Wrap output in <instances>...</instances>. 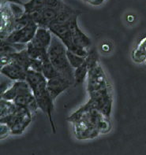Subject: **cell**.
Wrapping results in <instances>:
<instances>
[{"mask_svg": "<svg viewBox=\"0 0 146 155\" xmlns=\"http://www.w3.org/2000/svg\"><path fill=\"white\" fill-rule=\"evenodd\" d=\"M132 58L137 63H146V36L141 39L136 48L133 51Z\"/></svg>", "mask_w": 146, "mask_h": 155, "instance_id": "obj_15", "label": "cell"}, {"mask_svg": "<svg viewBox=\"0 0 146 155\" xmlns=\"http://www.w3.org/2000/svg\"><path fill=\"white\" fill-rule=\"evenodd\" d=\"M26 82L29 84L33 93L38 107L47 117L51 124V129L54 134L56 133L55 120H54V100L50 95L47 88V80L41 73L29 69L26 77Z\"/></svg>", "mask_w": 146, "mask_h": 155, "instance_id": "obj_3", "label": "cell"}, {"mask_svg": "<svg viewBox=\"0 0 146 155\" xmlns=\"http://www.w3.org/2000/svg\"><path fill=\"white\" fill-rule=\"evenodd\" d=\"M52 36L53 34L48 28L39 27L34 38L28 44L36 49L47 51L51 45Z\"/></svg>", "mask_w": 146, "mask_h": 155, "instance_id": "obj_9", "label": "cell"}, {"mask_svg": "<svg viewBox=\"0 0 146 155\" xmlns=\"http://www.w3.org/2000/svg\"><path fill=\"white\" fill-rule=\"evenodd\" d=\"M48 29L51 31V33L57 36L64 45L66 47L67 51L73 52L74 54L86 58L89 55L88 49L80 47L73 41L71 31L67 23H51L48 26Z\"/></svg>", "mask_w": 146, "mask_h": 155, "instance_id": "obj_5", "label": "cell"}, {"mask_svg": "<svg viewBox=\"0 0 146 155\" xmlns=\"http://www.w3.org/2000/svg\"><path fill=\"white\" fill-rule=\"evenodd\" d=\"M3 3H17L23 5V2L21 0H1V4Z\"/></svg>", "mask_w": 146, "mask_h": 155, "instance_id": "obj_24", "label": "cell"}, {"mask_svg": "<svg viewBox=\"0 0 146 155\" xmlns=\"http://www.w3.org/2000/svg\"><path fill=\"white\" fill-rule=\"evenodd\" d=\"M43 61V68H42V74L44 76L47 80H49L51 78H53L57 76H60L53 66L52 63L50 61L49 57L42 60Z\"/></svg>", "mask_w": 146, "mask_h": 155, "instance_id": "obj_18", "label": "cell"}, {"mask_svg": "<svg viewBox=\"0 0 146 155\" xmlns=\"http://www.w3.org/2000/svg\"><path fill=\"white\" fill-rule=\"evenodd\" d=\"M11 134V130L6 124H0V139L3 140Z\"/></svg>", "mask_w": 146, "mask_h": 155, "instance_id": "obj_22", "label": "cell"}, {"mask_svg": "<svg viewBox=\"0 0 146 155\" xmlns=\"http://www.w3.org/2000/svg\"><path fill=\"white\" fill-rule=\"evenodd\" d=\"M87 91L89 102L107 117H110L112 109V94L110 85L100 62L88 67Z\"/></svg>", "mask_w": 146, "mask_h": 155, "instance_id": "obj_2", "label": "cell"}, {"mask_svg": "<svg viewBox=\"0 0 146 155\" xmlns=\"http://www.w3.org/2000/svg\"><path fill=\"white\" fill-rule=\"evenodd\" d=\"M66 52V47L63 42L53 35L51 45L47 51L50 61L61 77L66 79L72 84H74V69L68 61Z\"/></svg>", "mask_w": 146, "mask_h": 155, "instance_id": "obj_4", "label": "cell"}, {"mask_svg": "<svg viewBox=\"0 0 146 155\" xmlns=\"http://www.w3.org/2000/svg\"><path fill=\"white\" fill-rule=\"evenodd\" d=\"M70 85L72 84L66 79L61 76H57L47 80V88L52 99L55 101L59 95L69 88Z\"/></svg>", "mask_w": 146, "mask_h": 155, "instance_id": "obj_12", "label": "cell"}, {"mask_svg": "<svg viewBox=\"0 0 146 155\" xmlns=\"http://www.w3.org/2000/svg\"><path fill=\"white\" fill-rule=\"evenodd\" d=\"M77 18H78V16H76L66 23L68 24V26L70 29L71 35H72L74 43L78 47L88 49L92 44V42H91V39L79 28Z\"/></svg>", "mask_w": 146, "mask_h": 155, "instance_id": "obj_11", "label": "cell"}, {"mask_svg": "<svg viewBox=\"0 0 146 155\" xmlns=\"http://www.w3.org/2000/svg\"><path fill=\"white\" fill-rule=\"evenodd\" d=\"M32 91L29 84L25 81H14L11 86L1 94V98L8 101H13L15 98L24 94Z\"/></svg>", "mask_w": 146, "mask_h": 155, "instance_id": "obj_13", "label": "cell"}, {"mask_svg": "<svg viewBox=\"0 0 146 155\" xmlns=\"http://www.w3.org/2000/svg\"><path fill=\"white\" fill-rule=\"evenodd\" d=\"M67 120L72 123L77 140H90L110 130V118L95 107L89 101L72 114Z\"/></svg>", "mask_w": 146, "mask_h": 155, "instance_id": "obj_1", "label": "cell"}, {"mask_svg": "<svg viewBox=\"0 0 146 155\" xmlns=\"http://www.w3.org/2000/svg\"><path fill=\"white\" fill-rule=\"evenodd\" d=\"M84 1L93 5V6H100L104 2V0H84Z\"/></svg>", "mask_w": 146, "mask_h": 155, "instance_id": "obj_23", "label": "cell"}, {"mask_svg": "<svg viewBox=\"0 0 146 155\" xmlns=\"http://www.w3.org/2000/svg\"><path fill=\"white\" fill-rule=\"evenodd\" d=\"M12 102H14L17 107L27 109L33 115H35L37 110L39 109L37 102H36L32 91L24 93V94H21V95L14 98Z\"/></svg>", "mask_w": 146, "mask_h": 155, "instance_id": "obj_14", "label": "cell"}, {"mask_svg": "<svg viewBox=\"0 0 146 155\" xmlns=\"http://www.w3.org/2000/svg\"><path fill=\"white\" fill-rule=\"evenodd\" d=\"M59 0H47V6H54L57 3Z\"/></svg>", "mask_w": 146, "mask_h": 155, "instance_id": "obj_25", "label": "cell"}, {"mask_svg": "<svg viewBox=\"0 0 146 155\" xmlns=\"http://www.w3.org/2000/svg\"><path fill=\"white\" fill-rule=\"evenodd\" d=\"M16 109H17V106L12 101L5 100V99L1 98V101H0V120H4L12 115L16 110Z\"/></svg>", "mask_w": 146, "mask_h": 155, "instance_id": "obj_17", "label": "cell"}, {"mask_svg": "<svg viewBox=\"0 0 146 155\" xmlns=\"http://www.w3.org/2000/svg\"><path fill=\"white\" fill-rule=\"evenodd\" d=\"M23 6L25 14H33L44 9L47 6V0H30Z\"/></svg>", "mask_w": 146, "mask_h": 155, "instance_id": "obj_16", "label": "cell"}, {"mask_svg": "<svg viewBox=\"0 0 146 155\" xmlns=\"http://www.w3.org/2000/svg\"><path fill=\"white\" fill-rule=\"evenodd\" d=\"M1 40L6 39L15 28L16 18L8 3L1 4Z\"/></svg>", "mask_w": 146, "mask_h": 155, "instance_id": "obj_8", "label": "cell"}, {"mask_svg": "<svg viewBox=\"0 0 146 155\" xmlns=\"http://www.w3.org/2000/svg\"><path fill=\"white\" fill-rule=\"evenodd\" d=\"M1 74L13 81H26L28 70L17 62L11 61L7 65L1 67Z\"/></svg>", "mask_w": 146, "mask_h": 155, "instance_id": "obj_10", "label": "cell"}, {"mask_svg": "<svg viewBox=\"0 0 146 155\" xmlns=\"http://www.w3.org/2000/svg\"><path fill=\"white\" fill-rule=\"evenodd\" d=\"M33 116L27 109L17 107L14 114L6 119L0 120V123L6 124L10 127L12 135H22L31 124Z\"/></svg>", "mask_w": 146, "mask_h": 155, "instance_id": "obj_6", "label": "cell"}, {"mask_svg": "<svg viewBox=\"0 0 146 155\" xmlns=\"http://www.w3.org/2000/svg\"><path fill=\"white\" fill-rule=\"evenodd\" d=\"M37 24L34 21H30L23 27L15 29L8 35L6 39H2L11 43L28 44L32 41L38 29Z\"/></svg>", "mask_w": 146, "mask_h": 155, "instance_id": "obj_7", "label": "cell"}, {"mask_svg": "<svg viewBox=\"0 0 146 155\" xmlns=\"http://www.w3.org/2000/svg\"><path fill=\"white\" fill-rule=\"evenodd\" d=\"M66 54L70 64L74 69L82 65L85 62V60H86V58L80 56V55L73 53V52H70L69 51H67Z\"/></svg>", "mask_w": 146, "mask_h": 155, "instance_id": "obj_20", "label": "cell"}, {"mask_svg": "<svg viewBox=\"0 0 146 155\" xmlns=\"http://www.w3.org/2000/svg\"><path fill=\"white\" fill-rule=\"evenodd\" d=\"M42 68H43V61L40 59L31 58V60H30L29 69L42 73Z\"/></svg>", "mask_w": 146, "mask_h": 155, "instance_id": "obj_21", "label": "cell"}, {"mask_svg": "<svg viewBox=\"0 0 146 155\" xmlns=\"http://www.w3.org/2000/svg\"><path fill=\"white\" fill-rule=\"evenodd\" d=\"M88 72H89V69H88V65H87L86 60H85V62L82 65L74 69V73H73V76H74V84H82L83 83L85 82V79H87Z\"/></svg>", "mask_w": 146, "mask_h": 155, "instance_id": "obj_19", "label": "cell"}]
</instances>
